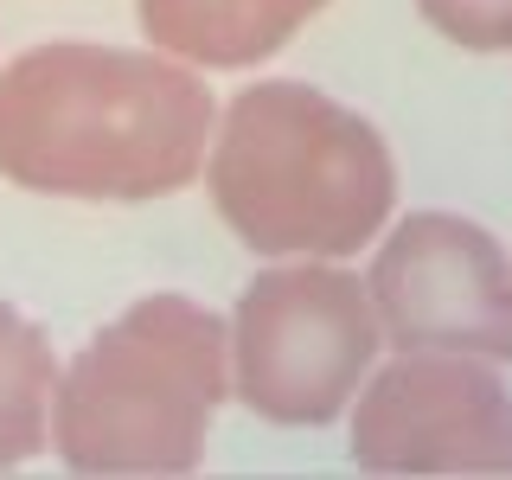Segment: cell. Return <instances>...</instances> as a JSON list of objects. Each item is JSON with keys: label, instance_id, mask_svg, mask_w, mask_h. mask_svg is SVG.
Returning a JSON list of instances; mask_svg holds the SVG:
<instances>
[{"label": "cell", "instance_id": "cell-2", "mask_svg": "<svg viewBox=\"0 0 512 480\" xmlns=\"http://www.w3.org/2000/svg\"><path fill=\"white\" fill-rule=\"evenodd\" d=\"M212 199L256 256H352L397 199L391 148L314 84H250L224 109Z\"/></svg>", "mask_w": 512, "mask_h": 480}, {"label": "cell", "instance_id": "cell-6", "mask_svg": "<svg viewBox=\"0 0 512 480\" xmlns=\"http://www.w3.org/2000/svg\"><path fill=\"white\" fill-rule=\"evenodd\" d=\"M352 461L365 474H512V397L468 352H404L359 391Z\"/></svg>", "mask_w": 512, "mask_h": 480}, {"label": "cell", "instance_id": "cell-9", "mask_svg": "<svg viewBox=\"0 0 512 480\" xmlns=\"http://www.w3.org/2000/svg\"><path fill=\"white\" fill-rule=\"evenodd\" d=\"M442 39L468 52H512V0H416Z\"/></svg>", "mask_w": 512, "mask_h": 480}, {"label": "cell", "instance_id": "cell-3", "mask_svg": "<svg viewBox=\"0 0 512 480\" xmlns=\"http://www.w3.org/2000/svg\"><path fill=\"white\" fill-rule=\"evenodd\" d=\"M224 327L186 295H148L77 352L52 397L71 474H192L224 404Z\"/></svg>", "mask_w": 512, "mask_h": 480}, {"label": "cell", "instance_id": "cell-8", "mask_svg": "<svg viewBox=\"0 0 512 480\" xmlns=\"http://www.w3.org/2000/svg\"><path fill=\"white\" fill-rule=\"evenodd\" d=\"M58 365L20 308H0V468H20L52 436Z\"/></svg>", "mask_w": 512, "mask_h": 480}, {"label": "cell", "instance_id": "cell-7", "mask_svg": "<svg viewBox=\"0 0 512 480\" xmlns=\"http://www.w3.org/2000/svg\"><path fill=\"white\" fill-rule=\"evenodd\" d=\"M327 0H141V32L186 64L237 71L282 52Z\"/></svg>", "mask_w": 512, "mask_h": 480}, {"label": "cell", "instance_id": "cell-1", "mask_svg": "<svg viewBox=\"0 0 512 480\" xmlns=\"http://www.w3.org/2000/svg\"><path fill=\"white\" fill-rule=\"evenodd\" d=\"M212 90L173 58L39 45L0 71V173L52 199H167L205 160Z\"/></svg>", "mask_w": 512, "mask_h": 480}, {"label": "cell", "instance_id": "cell-4", "mask_svg": "<svg viewBox=\"0 0 512 480\" xmlns=\"http://www.w3.org/2000/svg\"><path fill=\"white\" fill-rule=\"evenodd\" d=\"M378 340L384 333L359 276L314 263V256L288 269H263L231 320L237 397L263 423L320 429L359 397Z\"/></svg>", "mask_w": 512, "mask_h": 480}, {"label": "cell", "instance_id": "cell-5", "mask_svg": "<svg viewBox=\"0 0 512 480\" xmlns=\"http://www.w3.org/2000/svg\"><path fill=\"white\" fill-rule=\"evenodd\" d=\"M372 314L397 352L512 359V263L455 212H410L372 263Z\"/></svg>", "mask_w": 512, "mask_h": 480}]
</instances>
